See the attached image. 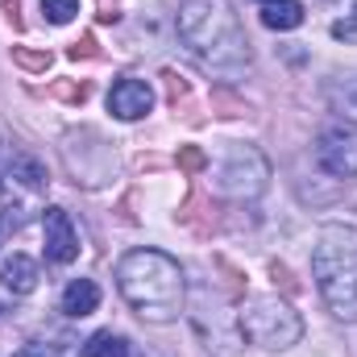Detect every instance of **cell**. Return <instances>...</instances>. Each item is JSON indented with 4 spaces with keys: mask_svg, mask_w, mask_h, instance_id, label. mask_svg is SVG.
I'll list each match as a JSON object with an SVG mask.
<instances>
[{
    "mask_svg": "<svg viewBox=\"0 0 357 357\" xmlns=\"http://www.w3.org/2000/svg\"><path fill=\"white\" fill-rule=\"evenodd\" d=\"M100 307V287L91 282V278H75V282H67V291H63V312L67 316H75V320H84Z\"/></svg>",
    "mask_w": 357,
    "mask_h": 357,
    "instance_id": "30bf717a",
    "label": "cell"
},
{
    "mask_svg": "<svg viewBox=\"0 0 357 357\" xmlns=\"http://www.w3.org/2000/svg\"><path fill=\"white\" fill-rule=\"evenodd\" d=\"M116 287L121 299L150 324H171L183 316V270L162 250H129L116 262Z\"/></svg>",
    "mask_w": 357,
    "mask_h": 357,
    "instance_id": "7a4b0ae2",
    "label": "cell"
},
{
    "mask_svg": "<svg viewBox=\"0 0 357 357\" xmlns=\"http://www.w3.org/2000/svg\"><path fill=\"white\" fill-rule=\"evenodd\" d=\"M178 167H183V171H204V167H208V154H204L199 146H183V150H178Z\"/></svg>",
    "mask_w": 357,
    "mask_h": 357,
    "instance_id": "9a60e30c",
    "label": "cell"
},
{
    "mask_svg": "<svg viewBox=\"0 0 357 357\" xmlns=\"http://www.w3.org/2000/svg\"><path fill=\"white\" fill-rule=\"evenodd\" d=\"M316 167L333 178H354L357 175V125H328L316 142Z\"/></svg>",
    "mask_w": 357,
    "mask_h": 357,
    "instance_id": "8992f818",
    "label": "cell"
},
{
    "mask_svg": "<svg viewBox=\"0 0 357 357\" xmlns=\"http://www.w3.org/2000/svg\"><path fill=\"white\" fill-rule=\"evenodd\" d=\"M333 38H341V42H357V17L354 21H337V25H333Z\"/></svg>",
    "mask_w": 357,
    "mask_h": 357,
    "instance_id": "e0dca14e",
    "label": "cell"
},
{
    "mask_svg": "<svg viewBox=\"0 0 357 357\" xmlns=\"http://www.w3.org/2000/svg\"><path fill=\"white\" fill-rule=\"evenodd\" d=\"M42 237H46V258L54 266H67V262L79 258V233H75V225H71V216L63 208H46Z\"/></svg>",
    "mask_w": 357,
    "mask_h": 357,
    "instance_id": "52a82bcc",
    "label": "cell"
},
{
    "mask_svg": "<svg viewBox=\"0 0 357 357\" xmlns=\"http://www.w3.org/2000/svg\"><path fill=\"white\" fill-rule=\"evenodd\" d=\"M270 162L262 158V150L254 146H229L220 167H216V191L229 199H254L266 191Z\"/></svg>",
    "mask_w": 357,
    "mask_h": 357,
    "instance_id": "5b68a950",
    "label": "cell"
},
{
    "mask_svg": "<svg viewBox=\"0 0 357 357\" xmlns=\"http://www.w3.org/2000/svg\"><path fill=\"white\" fill-rule=\"evenodd\" d=\"M13 59H17L21 67H29V71H46V67H50V54H33V50H17Z\"/></svg>",
    "mask_w": 357,
    "mask_h": 357,
    "instance_id": "2e32d148",
    "label": "cell"
},
{
    "mask_svg": "<svg viewBox=\"0 0 357 357\" xmlns=\"http://www.w3.org/2000/svg\"><path fill=\"white\" fill-rule=\"evenodd\" d=\"M79 357H133V349H129V341L121 333L104 328V333H91L88 341H84Z\"/></svg>",
    "mask_w": 357,
    "mask_h": 357,
    "instance_id": "7c38bea8",
    "label": "cell"
},
{
    "mask_svg": "<svg viewBox=\"0 0 357 357\" xmlns=\"http://www.w3.org/2000/svg\"><path fill=\"white\" fill-rule=\"evenodd\" d=\"M13 178H21L29 191H42V187H46V171H42L33 158H17V167H13Z\"/></svg>",
    "mask_w": 357,
    "mask_h": 357,
    "instance_id": "5bb4252c",
    "label": "cell"
},
{
    "mask_svg": "<svg viewBox=\"0 0 357 357\" xmlns=\"http://www.w3.org/2000/svg\"><path fill=\"white\" fill-rule=\"evenodd\" d=\"M241 333H245L250 345L274 354V349L299 345L303 320H299V312H295L287 299H278V295H254V299L241 307Z\"/></svg>",
    "mask_w": 357,
    "mask_h": 357,
    "instance_id": "277c9868",
    "label": "cell"
},
{
    "mask_svg": "<svg viewBox=\"0 0 357 357\" xmlns=\"http://www.w3.org/2000/svg\"><path fill=\"white\" fill-rule=\"evenodd\" d=\"M42 13H46L50 25H67V21H75L79 0H42Z\"/></svg>",
    "mask_w": 357,
    "mask_h": 357,
    "instance_id": "4fadbf2b",
    "label": "cell"
},
{
    "mask_svg": "<svg viewBox=\"0 0 357 357\" xmlns=\"http://www.w3.org/2000/svg\"><path fill=\"white\" fill-rule=\"evenodd\" d=\"M108 108L121 121H142L154 108V91H150L146 79H116L112 91H108Z\"/></svg>",
    "mask_w": 357,
    "mask_h": 357,
    "instance_id": "ba28073f",
    "label": "cell"
},
{
    "mask_svg": "<svg viewBox=\"0 0 357 357\" xmlns=\"http://www.w3.org/2000/svg\"><path fill=\"white\" fill-rule=\"evenodd\" d=\"M0 282L13 291V295H29L38 287V262L25 258V254H13L4 266H0Z\"/></svg>",
    "mask_w": 357,
    "mask_h": 357,
    "instance_id": "9c48e42d",
    "label": "cell"
},
{
    "mask_svg": "<svg viewBox=\"0 0 357 357\" xmlns=\"http://www.w3.org/2000/svg\"><path fill=\"white\" fill-rule=\"evenodd\" d=\"M262 25L266 29H278V33L299 29L303 25V4L299 0H266L262 4Z\"/></svg>",
    "mask_w": 357,
    "mask_h": 357,
    "instance_id": "8fae6325",
    "label": "cell"
},
{
    "mask_svg": "<svg viewBox=\"0 0 357 357\" xmlns=\"http://www.w3.org/2000/svg\"><path fill=\"white\" fill-rule=\"evenodd\" d=\"M316 287L337 320H357V229L324 225L312 250Z\"/></svg>",
    "mask_w": 357,
    "mask_h": 357,
    "instance_id": "3957f363",
    "label": "cell"
},
{
    "mask_svg": "<svg viewBox=\"0 0 357 357\" xmlns=\"http://www.w3.org/2000/svg\"><path fill=\"white\" fill-rule=\"evenodd\" d=\"M91 54H96V42H91V38H84V42L71 46V59H91Z\"/></svg>",
    "mask_w": 357,
    "mask_h": 357,
    "instance_id": "ac0fdd59",
    "label": "cell"
},
{
    "mask_svg": "<svg viewBox=\"0 0 357 357\" xmlns=\"http://www.w3.org/2000/svg\"><path fill=\"white\" fill-rule=\"evenodd\" d=\"M13 357H54V354H50L46 345H25V349H17Z\"/></svg>",
    "mask_w": 357,
    "mask_h": 357,
    "instance_id": "d6986e66",
    "label": "cell"
},
{
    "mask_svg": "<svg viewBox=\"0 0 357 357\" xmlns=\"http://www.w3.org/2000/svg\"><path fill=\"white\" fill-rule=\"evenodd\" d=\"M262 4H266V0H262Z\"/></svg>",
    "mask_w": 357,
    "mask_h": 357,
    "instance_id": "ffe728a7",
    "label": "cell"
},
{
    "mask_svg": "<svg viewBox=\"0 0 357 357\" xmlns=\"http://www.w3.org/2000/svg\"><path fill=\"white\" fill-rule=\"evenodd\" d=\"M178 38L183 46L212 71L237 75L250 67V42L229 8V0H183L178 4Z\"/></svg>",
    "mask_w": 357,
    "mask_h": 357,
    "instance_id": "6da1fadb",
    "label": "cell"
}]
</instances>
